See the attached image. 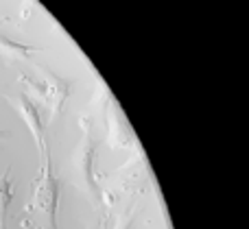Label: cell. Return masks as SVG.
<instances>
[{
    "label": "cell",
    "instance_id": "obj_7",
    "mask_svg": "<svg viewBox=\"0 0 249 229\" xmlns=\"http://www.w3.org/2000/svg\"><path fill=\"white\" fill-rule=\"evenodd\" d=\"M9 135H11V131H2V129H0V140L9 138Z\"/></svg>",
    "mask_w": 249,
    "mask_h": 229
},
{
    "label": "cell",
    "instance_id": "obj_6",
    "mask_svg": "<svg viewBox=\"0 0 249 229\" xmlns=\"http://www.w3.org/2000/svg\"><path fill=\"white\" fill-rule=\"evenodd\" d=\"M20 229H42V227H33V225H29V223H24V225H22V223H20Z\"/></svg>",
    "mask_w": 249,
    "mask_h": 229
},
{
    "label": "cell",
    "instance_id": "obj_4",
    "mask_svg": "<svg viewBox=\"0 0 249 229\" xmlns=\"http://www.w3.org/2000/svg\"><path fill=\"white\" fill-rule=\"evenodd\" d=\"M37 50H44L42 46H31V44H20L16 42V39L7 37V35L0 33V52H4V55L13 57V59H29L31 52H37Z\"/></svg>",
    "mask_w": 249,
    "mask_h": 229
},
{
    "label": "cell",
    "instance_id": "obj_3",
    "mask_svg": "<svg viewBox=\"0 0 249 229\" xmlns=\"http://www.w3.org/2000/svg\"><path fill=\"white\" fill-rule=\"evenodd\" d=\"M13 105L18 107L20 116L24 118L26 127H29L31 135H33V140H35L37 151L44 153L48 148V144H46V127H44V122H42V116H39L37 105L31 100V96L26 94V92H18V94L13 96Z\"/></svg>",
    "mask_w": 249,
    "mask_h": 229
},
{
    "label": "cell",
    "instance_id": "obj_8",
    "mask_svg": "<svg viewBox=\"0 0 249 229\" xmlns=\"http://www.w3.org/2000/svg\"><path fill=\"white\" fill-rule=\"evenodd\" d=\"M0 24H4V20H0Z\"/></svg>",
    "mask_w": 249,
    "mask_h": 229
},
{
    "label": "cell",
    "instance_id": "obj_2",
    "mask_svg": "<svg viewBox=\"0 0 249 229\" xmlns=\"http://www.w3.org/2000/svg\"><path fill=\"white\" fill-rule=\"evenodd\" d=\"M20 81H26L33 87L35 94L51 107V120H55L70 96V83L46 68H39V77H20Z\"/></svg>",
    "mask_w": 249,
    "mask_h": 229
},
{
    "label": "cell",
    "instance_id": "obj_1",
    "mask_svg": "<svg viewBox=\"0 0 249 229\" xmlns=\"http://www.w3.org/2000/svg\"><path fill=\"white\" fill-rule=\"evenodd\" d=\"M44 155V168L39 173V179L35 183L33 190V205L35 210L44 212L48 223V229H59L57 227V210H59V196H61V181L55 175L53 168V157H51V148L42 153Z\"/></svg>",
    "mask_w": 249,
    "mask_h": 229
},
{
    "label": "cell",
    "instance_id": "obj_5",
    "mask_svg": "<svg viewBox=\"0 0 249 229\" xmlns=\"http://www.w3.org/2000/svg\"><path fill=\"white\" fill-rule=\"evenodd\" d=\"M13 201V181H11V166L0 177V229H7L9 205Z\"/></svg>",
    "mask_w": 249,
    "mask_h": 229
}]
</instances>
